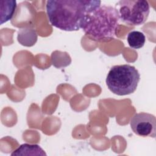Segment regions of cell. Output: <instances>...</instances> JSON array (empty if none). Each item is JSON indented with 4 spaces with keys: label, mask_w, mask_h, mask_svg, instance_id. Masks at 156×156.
I'll return each instance as SVG.
<instances>
[{
    "label": "cell",
    "mask_w": 156,
    "mask_h": 156,
    "mask_svg": "<svg viewBox=\"0 0 156 156\" xmlns=\"http://www.w3.org/2000/svg\"><path fill=\"white\" fill-rule=\"evenodd\" d=\"M100 1L52 0L47 1L46 9L51 24L65 31L81 29L87 13L99 7Z\"/></svg>",
    "instance_id": "1"
},
{
    "label": "cell",
    "mask_w": 156,
    "mask_h": 156,
    "mask_svg": "<svg viewBox=\"0 0 156 156\" xmlns=\"http://www.w3.org/2000/svg\"><path fill=\"white\" fill-rule=\"evenodd\" d=\"M119 20L118 11L115 7L103 5L87 13L81 29L91 40L108 41L114 39Z\"/></svg>",
    "instance_id": "2"
},
{
    "label": "cell",
    "mask_w": 156,
    "mask_h": 156,
    "mask_svg": "<svg viewBox=\"0 0 156 156\" xmlns=\"http://www.w3.org/2000/svg\"><path fill=\"white\" fill-rule=\"evenodd\" d=\"M140 74L135 66L129 64L112 66L106 78L108 88L118 96L133 93L138 87Z\"/></svg>",
    "instance_id": "3"
},
{
    "label": "cell",
    "mask_w": 156,
    "mask_h": 156,
    "mask_svg": "<svg viewBox=\"0 0 156 156\" xmlns=\"http://www.w3.org/2000/svg\"><path fill=\"white\" fill-rule=\"evenodd\" d=\"M115 8L118 11L119 19L130 26L144 24L150 12L149 4L145 0L119 1Z\"/></svg>",
    "instance_id": "4"
},
{
    "label": "cell",
    "mask_w": 156,
    "mask_h": 156,
    "mask_svg": "<svg viewBox=\"0 0 156 156\" xmlns=\"http://www.w3.org/2000/svg\"><path fill=\"white\" fill-rule=\"evenodd\" d=\"M130 125L136 135L142 137H155L156 119L154 115L141 112L132 117Z\"/></svg>",
    "instance_id": "5"
},
{
    "label": "cell",
    "mask_w": 156,
    "mask_h": 156,
    "mask_svg": "<svg viewBox=\"0 0 156 156\" xmlns=\"http://www.w3.org/2000/svg\"><path fill=\"white\" fill-rule=\"evenodd\" d=\"M17 39L18 42L24 46H32L37 41V34L31 27H26L19 29Z\"/></svg>",
    "instance_id": "6"
},
{
    "label": "cell",
    "mask_w": 156,
    "mask_h": 156,
    "mask_svg": "<svg viewBox=\"0 0 156 156\" xmlns=\"http://www.w3.org/2000/svg\"><path fill=\"white\" fill-rule=\"evenodd\" d=\"M14 155H46L45 152L38 144L24 143L15 150L12 154Z\"/></svg>",
    "instance_id": "7"
},
{
    "label": "cell",
    "mask_w": 156,
    "mask_h": 156,
    "mask_svg": "<svg viewBox=\"0 0 156 156\" xmlns=\"http://www.w3.org/2000/svg\"><path fill=\"white\" fill-rule=\"evenodd\" d=\"M17 5L16 1L9 0L0 1L1 24L11 20L16 10Z\"/></svg>",
    "instance_id": "8"
},
{
    "label": "cell",
    "mask_w": 156,
    "mask_h": 156,
    "mask_svg": "<svg viewBox=\"0 0 156 156\" xmlns=\"http://www.w3.org/2000/svg\"><path fill=\"white\" fill-rule=\"evenodd\" d=\"M127 40L129 46L133 49L141 48L146 41L144 34L138 30H133L128 34Z\"/></svg>",
    "instance_id": "9"
},
{
    "label": "cell",
    "mask_w": 156,
    "mask_h": 156,
    "mask_svg": "<svg viewBox=\"0 0 156 156\" xmlns=\"http://www.w3.org/2000/svg\"><path fill=\"white\" fill-rule=\"evenodd\" d=\"M52 55L54 56L59 58H53L51 57L52 60V65L55 66L56 68H62V67H65L68 65H69L71 62V59L69 54L66 52H61L58 51H54L52 53Z\"/></svg>",
    "instance_id": "10"
}]
</instances>
